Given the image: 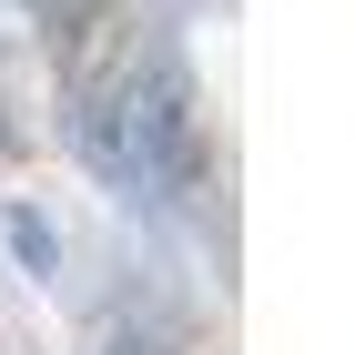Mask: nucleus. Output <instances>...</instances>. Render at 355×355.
<instances>
[{"instance_id": "obj_1", "label": "nucleus", "mask_w": 355, "mask_h": 355, "mask_svg": "<svg viewBox=\"0 0 355 355\" xmlns=\"http://www.w3.org/2000/svg\"><path fill=\"white\" fill-rule=\"evenodd\" d=\"M71 112H82V142L112 183L153 193V203H183L193 193V102H183V71L142 41H92L82 71H71Z\"/></svg>"}, {"instance_id": "obj_2", "label": "nucleus", "mask_w": 355, "mask_h": 355, "mask_svg": "<svg viewBox=\"0 0 355 355\" xmlns=\"http://www.w3.org/2000/svg\"><path fill=\"white\" fill-rule=\"evenodd\" d=\"M31 10H41V21H61V10H71V0H31Z\"/></svg>"}]
</instances>
